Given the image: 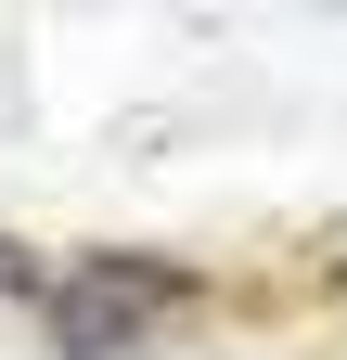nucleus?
Returning <instances> with one entry per match:
<instances>
[{"mask_svg": "<svg viewBox=\"0 0 347 360\" xmlns=\"http://www.w3.org/2000/svg\"><path fill=\"white\" fill-rule=\"evenodd\" d=\"M206 296L219 283L193 257H167V245H77L65 283L39 296V347L52 360H155V335L193 322Z\"/></svg>", "mask_w": 347, "mask_h": 360, "instance_id": "1", "label": "nucleus"}, {"mask_svg": "<svg viewBox=\"0 0 347 360\" xmlns=\"http://www.w3.org/2000/svg\"><path fill=\"white\" fill-rule=\"evenodd\" d=\"M52 283H65V270H52V257H39L26 232H0V296H26V309H39V296H52Z\"/></svg>", "mask_w": 347, "mask_h": 360, "instance_id": "2", "label": "nucleus"}]
</instances>
